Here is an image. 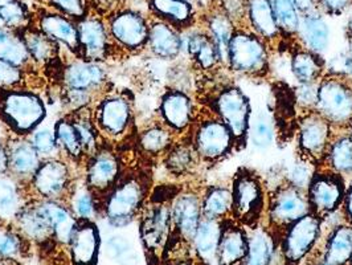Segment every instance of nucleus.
<instances>
[{
    "instance_id": "1",
    "label": "nucleus",
    "mask_w": 352,
    "mask_h": 265,
    "mask_svg": "<svg viewBox=\"0 0 352 265\" xmlns=\"http://www.w3.org/2000/svg\"><path fill=\"white\" fill-rule=\"evenodd\" d=\"M50 70L61 114L93 106L113 89L106 64L72 57L69 61L61 59Z\"/></svg>"
},
{
    "instance_id": "2",
    "label": "nucleus",
    "mask_w": 352,
    "mask_h": 265,
    "mask_svg": "<svg viewBox=\"0 0 352 265\" xmlns=\"http://www.w3.org/2000/svg\"><path fill=\"white\" fill-rule=\"evenodd\" d=\"M153 189L154 174L150 162L141 158V165L124 166L117 184L104 199L102 220L114 230L131 226L140 219Z\"/></svg>"
},
{
    "instance_id": "3",
    "label": "nucleus",
    "mask_w": 352,
    "mask_h": 265,
    "mask_svg": "<svg viewBox=\"0 0 352 265\" xmlns=\"http://www.w3.org/2000/svg\"><path fill=\"white\" fill-rule=\"evenodd\" d=\"M91 114L105 143L121 149L124 142L135 141L138 126L131 93L111 89L91 106Z\"/></svg>"
},
{
    "instance_id": "4",
    "label": "nucleus",
    "mask_w": 352,
    "mask_h": 265,
    "mask_svg": "<svg viewBox=\"0 0 352 265\" xmlns=\"http://www.w3.org/2000/svg\"><path fill=\"white\" fill-rule=\"evenodd\" d=\"M180 183L154 186L151 195L140 215V237L148 257L160 262L173 233L171 199Z\"/></svg>"
},
{
    "instance_id": "5",
    "label": "nucleus",
    "mask_w": 352,
    "mask_h": 265,
    "mask_svg": "<svg viewBox=\"0 0 352 265\" xmlns=\"http://www.w3.org/2000/svg\"><path fill=\"white\" fill-rule=\"evenodd\" d=\"M230 218L248 231L264 226L269 189L264 176L249 166H240L229 180Z\"/></svg>"
},
{
    "instance_id": "6",
    "label": "nucleus",
    "mask_w": 352,
    "mask_h": 265,
    "mask_svg": "<svg viewBox=\"0 0 352 265\" xmlns=\"http://www.w3.org/2000/svg\"><path fill=\"white\" fill-rule=\"evenodd\" d=\"M48 117V104L38 90L0 89V126L7 133L30 137Z\"/></svg>"
},
{
    "instance_id": "7",
    "label": "nucleus",
    "mask_w": 352,
    "mask_h": 265,
    "mask_svg": "<svg viewBox=\"0 0 352 265\" xmlns=\"http://www.w3.org/2000/svg\"><path fill=\"white\" fill-rule=\"evenodd\" d=\"M273 51L247 27L236 28L229 43L226 70L233 78L267 81L273 73Z\"/></svg>"
},
{
    "instance_id": "8",
    "label": "nucleus",
    "mask_w": 352,
    "mask_h": 265,
    "mask_svg": "<svg viewBox=\"0 0 352 265\" xmlns=\"http://www.w3.org/2000/svg\"><path fill=\"white\" fill-rule=\"evenodd\" d=\"M188 136L204 169H212L239 153L230 129L206 106L200 105Z\"/></svg>"
},
{
    "instance_id": "9",
    "label": "nucleus",
    "mask_w": 352,
    "mask_h": 265,
    "mask_svg": "<svg viewBox=\"0 0 352 265\" xmlns=\"http://www.w3.org/2000/svg\"><path fill=\"white\" fill-rule=\"evenodd\" d=\"M316 112L335 130H344L352 120V77L339 72H326L318 83Z\"/></svg>"
},
{
    "instance_id": "10",
    "label": "nucleus",
    "mask_w": 352,
    "mask_h": 265,
    "mask_svg": "<svg viewBox=\"0 0 352 265\" xmlns=\"http://www.w3.org/2000/svg\"><path fill=\"white\" fill-rule=\"evenodd\" d=\"M334 134L333 125L316 110L297 114L294 125L296 156L319 167Z\"/></svg>"
},
{
    "instance_id": "11",
    "label": "nucleus",
    "mask_w": 352,
    "mask_h": 265,
    "mask_svg": "<svg viewBox=\"0 0 352 265\" xmlns=\"http://www.w3.org/2000/svg\"><path fill=\"white\" fill-rule=\"evenodd\" d=\"M82 170L68 160L58 158L43 159L27 190L31 198L67 202L73 183Z\"/></svg>"
},
{
    "instance_id": "12",
    "label": "nucleus",
    "mask_w": 352,
    "mask_h": 265,
    "mask_svg": "<svg viewBox=\"0 0 352 265\" xmlns=\"http://www.w3.org/2000/svg\"><path fill=\"white\" fill-rule=\"evenodd\" d=\"M276 235L289 265H303L320 244L323 220L316 213L309 212Z\"/></svg>"
},
{
    "instance_id": "13",
    "label": "nucleus",
    "mask_w": 352,
    "mask_h": 265,
    "mask_svg": "<svg viewBox=\"0 0 352 265\" xmlns=\"http://www.w3.org/2000/svg\"><path fill=\"white\" fill-rule=\"evenodd\" d=\"M309 212L310 204L306 191L283 182L269 190L264 226L274 233H280Z\"/></svg>"
},
{
    "instance_id": "14",
    "label": "nucleus",
    "mask_w": 352,
    "mask_h": 265,
    "mask_svg": "<svg viewBox=\"0 0 352 265\" xmlns=\"http://www.w3.org/2000/svg\"><path fill=\"white\" fill-rule=\"evenodd\" d=\"M105 20L109 34L122 54L146 52L150 17L140 10L124 7Z\"/></svg>"
},
{
    "instance_id": "15",
    "label": "nucleus",
    "mask_w": 352,
    "mask_h": 265,
    "mask_svg": "<svg viewBox=\"0 0 352 265\" xmlns=\"http://www.w3.org/2000/svg\"><path fill=\"white\" fill-rule=\"evenodd\" d=\"M124 160L120 149L104 143L84 165V180L89 190L97 195L102 203L117 184L124 171Z\"/></svg>"
},
{
    "instance_id": "16",
    "label": "nucleus",
    "mask_w": 352,
    "mask_h": 265,
    "mask_svg": "<svg viewBox=\"0 0 352 265\" xmlns=\"http://www.w3.org/2000/svg\"><path fill=\"white\" fill-rule=\"evenodd\" d=\"M204 182L191 180L179 184V189L171 199V216L174 233L191 244L195 232L201 219V194Z\"/></svg>"
},
{
    "instance_id": "17",
    "label": "nucleus",
    "mask_w": 352,
    "mask_h": 265,
    "mask_svg": "<svg viewBox=\"0 0 352 265\" xmlns=\"http://www.w3.org/2000/svg\"><path fill=\"white\" fill-rule=\"evenodd\" d=\"M347 180L334 171L319 166L307 187L310 212L324 220L339 211L346 195Z\"/></svg>"
},
{
    "instance_id": "18",
    "label": "nucleus",
    "mask_w": 352,
    "mask_h": 265,
    "mask_svg": "<svg viewBox=\"0 0 352 265\" xmlns=\"http://www.w3.org/2000/svg\"><path fill=\"white\" fill-rule=\"evenodd\" d=\"M77 28L80 59L106 64L122 54L109 34L105 19L90 12L87 18L77 21Z\"/></svg>"
},
{
    "instance_id": "19",
    "label": "nucleus",
    "mask_w": 352,
    "mask_h": 265,
    "mask_svg": "<svg viewBox=\"0 0 352 265\" xmlns=\"http://www.w3.org/2000/svg\"><path fill=\"white\" fill-rule=\"evenodd\" d=\"M200 104L191 93L167 88L159 98L157 118L171 129L177 137L186 136L199 114Z\"/></svg>"
},
{
    "instance_id": "20",
    "label": "nucleus",
    "mask_w": 352,
    "mask_h": 265,
    "mask_svg": "<svg viewBox=\"0 0 352 265\" xmlns=\"http://www.w3.org/2000/svg\"><path fill=\"white\" fill-rule=\"evenodd\" d=\"M166 173L177 183L201 180L200 174L204 170L200 159L195 151L194 145L188 133L176 138L164 156L159 160Z\"/></svg>"
},
{
    "instance_id": "21",
    "label": "nucleus",
    "mask_w": 352,
    "mask_h": 265,
    "mask_svg": "<svg viewBox=\"0 0 352 265\" xmlns=\"http://www.w3.org/2000/svg\"><path fill=\"white\" fill-rule=\"evenodd\" d=\"M7 149V174L14 178L21 186L28 187L43 159L36 151L28 137H16L10 133L4 136Z\"/></svg>"
},
{
    "instance_id": "22",
    "label": "nucleus",
    "mask_w": 352,
    "mask_h": 265,
    "mask_svg": "<svg viewBox=\"0 0 352 265\" xmlns=\"http://www.w3.org/2000/svg\"><path fill=\"white\" fill-rule=\"evenodd\" d=\"M183 57L191 63L196 74H207L224 68L214 43L199 24L183 32Z\"/></svg>"
},
{
    "instance_id": "23",
    "label": "nucleus",
    "mask_w": 352,
    "mask_h": 265,
    "mask_svg": "<svg viewBox=\"0 0 352 265\" xmlns=\"http://www.w3.org/2000/svg\"><path fill=\"white\" fill-rule=\"evenodd\" d=\"M101 244L98 222L77 220L67 244L71 265H98Z\"/></svg>"
},
{
    "instance_id": "24",
    "label": "nucleus",
    "mask_w": 352,
    "mask_h": 265,
    "mask_svg": "<svg viewBox=\"0 0 352 265\" xmlns=\"http://www.w3.org/2000/svg\"><path fill=\"white\" fill-rule=\"evenodd\" d=\"M247 28L267 43L273 53L285 52L290 43L277 25L272 0H247Z\"/></svg>"
},
{
    "instance_id": "25",
    "label": "nucleus",
    "mask_w": 352,
    "mask_h": 265,
    "mask_svg": "<svg viewBox=\"0 0 352 265\" xmlns=\"http://www.w3.org/2000/svg\"><path fill=\"white\" fill-rule=\"evenodd\" d=\"M36 25L54 40L61 48L80 59V37L77 21L48 8L37 11L34 18Z\"/></svg>"
},
{
    "instance_id": "26",
    "label": "nucleus",
    "mask_w": 352,
    "mask_h": 265,
    "mask_svg": "<svg viewBox=\"0 0 352 265\" xmlns=\"http://www.w3.org/2000/svg\"><path fill=\"white\" fill-rule=\"evenodd\" d=\"M199 25L208 34L214 43L221 64L226 68L228 60L229 43L236 31V24L221 10L216 0H208L199 15Z\"/></svg>"
},
{
    "instance_id": "27",
    "label": "nucleus",
    "mask_w": 352,
    "mask_h": 265,
    "mask_svg": "<svg viewBox=\"0 0 352 265\" xmlns=\"http://www.w3.org/2000/svg\"><path fill=\"white\" fill-rule=\"evenodd\" d=\"M146 52L160 61L175 63L183 57V32L166 21L150 17Z\"/></svg>"
},
{
    "instance_id": "28",
    "label": "nucleus",
    "mask_w": 352,
    "mask_h": 265,
    "mask_svg": "<svg viewBox=\"0 0 352 265\" xmlns=\"http://www.w3.org/2000/svg\"><path fill=\"white\" fill-rule=\"evenodd\" d=\"M220 240L216 251L217 265H243L248 255V230L230 216L220 222Z\"/></svg>"
},
{
    "instance_id": "29",
    "label": "nucleus",
    "mask_w": 352,
    "mask_h": 265,
    "mask_svg": "<svg viewBox=\"0 0 352 265\" xmlns=\"http://www.w3.org/2000/svg\"><path fill=\"white\" fill-rule=\"evenodd\" d=\"M320 260L330 265H350L352 259V224L346 222L335 226L323 224V235L318 247Z\"/></svg>"
},
{
    "instance_id": "30",
    "label": "nucleus",
    "mask_w": 352,
    "mask_h": 265,
    "mask_svg": "<svg viewBox=\"0 0 352 265\" xmlns=\"http://www.w3.org/2000/svg\"><path fill=\"white\" fill-rule=\"evenodd\" d=\"M289 56V68L297 84H318L327 72V59L302 48L296 40H292L286 51Z\"/></svg>"
},
{
    "instance_id": "31",
    "label": "nucleus",
    "mask_w": 352,
    "mask_h": 265,
    "mask_svg": "<svg viewBox=\"0 0 352 265\" xmlns=\"http://www.w3.org/2000/svg\"><path fill=\"white\" fill-rule=\"evenodd\" d=\"M176 138L179 137L171 129L155 118L138 129L134 145L142 159L155 163L162 159Z\"/></svg>"
},
{
    "instance_id": "32",
    "label": "nucleus",
    "mask_w": 352,
    "mask_h": 265,
    "mask_svg": "<svg viewBox=\"0 0 352 265\" xmlns=\"http://www.w3.org/2000/svg\"><path fill=\"white\" fill-rule=\"evenodd\" d=\"M150 17L168 23L177 31L186 32L199 24V8L184 0H147Z\"/></svg>"
},
{
    "instance_id": "33",
    "label": "nucleus",
    "mask_w": 352,
    "mask_h": 265,
    "mask_svg": "<svg viewBox=\"0 0 352 265\" xmlns=\"http://www.w3.org/2000/svg\"><path fill=\"white\" fill-rule=\"evenodd\" d=\"M294 40L302 48L326 57L331 47V28L326 17L322 12L302 15Z\"/></svg>"
},
{
    "instance_id": "34",
    "label": "nucleus",
    "mask_w": 352,
    "mask_h": 265,
    "mask_svg": "<svg viewBox=\"0 0 352 265\" xmlns=\"http://www.w3.org/2000/svg\"><path fill=\"white\" fill-rule=\"evenodd\" d=\"M20 32L31 59L38 70H50L61 61L63 48L50 36L44 34L34 21Z\"/></svg>"
},
{
    "instance_id": "35",
    "label": "nucleus",
    "mask_w": 352,
    "mask_h": 265,
    "mask_svg": "<svg viewBox=\"0 0 352 265\" xmlns=\"http://www.w3.org/2000/svg\"><path fill=\"white\" fill-rule=\"evenodd\" d=\"M54 133H56V140H57V146H58L61 158L68 160L77 169L84 170L87 157L80 141V137L77 134V130L72 123L69 113H63L56 118Z\"/></svg>"
},
{
    "instance_id": "36",
    "label": "nucleus",
    "mask_w": 352,
    "mask_h": 265,
    "mask_svg": "<svg viewBox=\"0 0 352 265\" xmlns=\"http://www.w3.org/2000/svg\"><path fill=\"white\" fill-rule=\"evenodd\" d=\"M67 203L77 220L102 219V200L89 190L82 173L76 178Z\"/></svg>"
},
{
    "instance_id": "37",
    "label": "nucleus",
    "mask_w": 352,
    "mask_h": 265,
    "mask_svg": "<svg viewBox=\"0 0 352 265\" xmlns=\"http://www.w3.org/2000/svg\"><path fill=\"white\" fill-rule=\"evenodd\" d=\"M347 182L352 179V136L347 130H335L334 137L320 165Z\"/></svg>"
},
{
    "instance_id": "38",
    "label": "nucleus",
    "mask_w": 352,
    "mask_h": 265,
    "mask_svg": "<svg viewBox=\"0 0 352 265\" xmlns=\"http://www.w3.org/2000/svg\"><path fill=\"white\" fill-rule=\"evenodd\" d=\"M0 60L31 73H37L38 71L31 59L20 31L0 28Z\"/></svg>"
},
{
    "instance_id": "39",
    "label": "nucleus",
    "mask_w": 352,
    "mask_h": 265,
    "mask_svg": "<svg viewBox=\"0 0 352 265\" xmlns=\"http://www.w3.org/2000/svg\"><path fill=\"white\" fill-rule=\"evenodd\" d=\"M220 222L203 218L191 240L195 259L201 265H210L216 257L217 244L220 240Z\"/></svg>"
},
{
    "instance_id": "40",
    "label": "nucleus",
    "mask_w": 352,
    "mask_h": 265,
    "mask_svg": "<svg viewBox=\"0 0 352 265\" xmlns=\"http://www.w3.org/2000/svg\"><path fill=\"white\" fill-rule=\"evenodd\" d=\"M232 193L229 183L204 184L201 194L203 218L221 222L230 216Z\"/></svg>"
},
{
    "instance_id": "41",
    "label": "nucleus",
    "mask_w": 352,
    "mask_h": 265,
    "mask_svg": "<svg viewBox=\"0 0 352 265\" xmlns=\"http://www.w3.org/2000/svg\"><path fill=\"white\" fill-rule=\"evenodd\" d=\"M30 198L27 187L8 174L0 176V222L12 223Z\"/></svg>"
},
{
    "instance_id": "42",
    "label": "nucleus",
    "mask_w": 352,
    "mask_h": 265,
    "mask_svg": "<svg viewBox=\"0 0 352 265\" xmlns=\"http://www.w3.org/2000/svg\"><path fill=\"white\" fill-rule=\"evenodd\" d=\"M277 138V123L273 113L269 110L253 112L248 131V146L265 151L274 145Z\"/></svg>"
},
{
    "instance_id": "43",
    "label": "nucleus",
    "mask_w": 352,
    "mask_h": 265,
    "mask_svg": "<svg viewBox=\"0 0 352 265\" xmlns=\"http://www.w3.org/2000/svg\"><path fill=\"white\" fill-rule=\"evenodd\" d=\"M69 116H71L72 123L77 130V134L80 137L85 157L88 159L105 143L101 138V136L96 127V124L93 121L91 106L69 112Z\"/></svg>"
},
{
    "instance_id": "44",
    "label": "nucleus",
    "mask_w": 352,
    "mask_h": 265,
    "mask_svg": "<svg viewBox=\"0 0 352 265\" xmlns=\"http://www.w3.org/2000/svg\"><path fill=\"white\" fill-rule=\"evenodd\" d=\"M276 246V235L267 227L248 231V255L243 265H269Z\"/></svg>"
},
{
    "instance_id": "45",
    "label": "nucleus",
    "mask_w": 352,
    "mask_h": 265,
    "mask_svg": "<svg viewBox=\"0 0 352 265\" xmlns=\"http://www.w3.org/2000/svg\"><path fill=\"white\" fill-rule=\"evenodd\" d=\"M32 244L12 223L0 222V255L23 263L32 256Z\"/></svg>"
},
{
    "instance_id": "46",
    "label": "nucleus",
    "mask_w": 352,
    "mask_h": 265,
    "mask_svg": "<svg viewBox=\"0 0 352 265\" xmlns=\"http://www.w3.org/2000/svg\"><path fill=\"white\" fill-rule=\"evenodd\" d=\"M35 14L24 0H0V24L3 28L21 31L32 24Z\"/></svg>"
},
{
    "instance_id": "47",
    "label": "nucleus",
    "mask_w": 352,
    "mask_h": 265,
    "mask_svg": "<svg viewBox=\"0 0 352 265\" xmlns=\"http://www.w3.org/2000/svg\"><path fill=\"white\" fill-rule=\"evenodd\" d=\"M277 25L286 41L294 40L300 27V15L293 0H272Z\"/></svg>"
},
{
    "instance_id": "48",
    "label": "nucleus",
    "mask_w": 352,
    "mask_h": 265,
    "mask_svg": "<svg viewBox=\"0 0 352 265\" xmlns=\"http://www.w3.org/2000/svg\"><path fill=\"white\" fill-rule=\"evenodd\" d=\"M57 117H54L52 123H50V117L44 124L40 125L34 133L28 137L32 146L35 147L36 151L41 159L58 158L60 150L57 146L56 133H54V121Z\"/></svg>"
},
{
    "instance_id": "49",
    "label": "nucleus",
    "mask_w": 352,
    "mask_h": 265,
    "mask_svg": "<svg viewBox=\"0 0 352 265\" xmlns=\"http://www.w3.org/2000/svg\"><path fill=\"white\" fill-rule=\"evenodd\" d=\"M282 167L285 182L296 189H300L302 191H307L310 180L317 170V166L311 165L307 160H303L297 156L293 160L282 163Z\"/></svg>"
},
{
    "instance_id": "50",
    "label": "nucleus",
    "mask_w": 352,
    "mask_h": 265,
    "mask_svg": "<svg viewBox=\"0 0 352 265\" xmlns=\"http://www.w3.org/2000/svg\"><path fill=\"white\" fill-rule=\"evenodd\" d=\"M36 74L0 60V89H34L30 84V77H37Z\"/></svg>"
},
{
    "instance_id": "51",
    "label": "nucleus",
    "mask_w": 352,
    "mask_h": 265,
    "mask_svg": "<svg viewBox=\"0 0 352 265\" xmlns=\"http://www.w3.org/2000/svg\"><path fill=\"white\" fill-rule=\"evenodd\" d=\"M47 4L48 10L63 14L76 21L87 18L90 14L89 0H40Z\"/></svg>"
},
{
    "instance_id": "52",
    "label": "nucleus",
    "mask_w": 352,
    "mask_h": 265,
    "mask_svg": "<svg viewBox=\"0 0 352 265\" xmlns=\"http://www.w3.org/2000/svg\"><path fill=\"white\" fill-rule=\"evenodd\" d=\"M293 100L297 114L316 110L318 84H297V87L293 88Z\"/></svg>"
},
{
    "instance_id": "53",
    "label": "nucleus",
    "mask_w": 352,
    "mask_h": 265,
    "mask_svg": "<svg viewBox=\"0 0 352 265\" xmlns=\"http://www.w3.org/2000/svg\"><path fill=\"white\" fill-rule=\"evenodd\" d=\"M237 28L247 27V0H216Z\"/></svg>"
},
{
    "instance_id": "54",
    "label": "nucleus",
    "mask_w": 352,
    "mask_h": 265,
    "mask_svg": "<svg viewBox=\"0 0 352 265\" xmlns=\"http://www.w3.org/2000/svg\"><path fill=\"white\" fill-rule=\"evenodd\" d=\"M327 71L339 72L352 77V37H346V48L331 61L327 60Z\"/></svg>"
},
{
    "instance_id": "55",
    "label": "nucleus",
    "mask_w": 352,
    "mask_h": 265,
    "mask_svg": "<svg viewBox=\"0 0 352 265\" xmlns=\"http://www.w3.org/2000/svg\"><path fill=\"white\" fill-rule=\"evenodd\" d=\"M319 11L327 18L343 17L352 7V0H318Z\"/></svg>"
},
{
    "instance_id": "56",
    "label": "nucleus",
    "mask_w": 352,
    "mask_h": 265,
    "mask_svg": "<svg viewBox=\"0 0 352 265\" xmlns=\"http://www.w3.org/2000/svg\"><path fill=\"white\" fill-rule=\"evenodd\" d=\"M340 211H342L344 222L349 223V224H352V179L347 182L346 195H344Z\"/></svg>"
},
{
    "instance_id": "57",
    "label": "nucleus",
    "mask_w": 352,
    "mask_h": 265,
    "mask_svg": "<svg viewBox=\"0 0 352 265\" xmlns=\"http://www.w3.org/2000/svg\"><path fill=\"white\" fill-rule=\"evenodd\" d=\"M296 7L298 8L300 15L320 12L318 7V0H293Z\"/></svg>"
},
{
    "instance_id": "58",
    "label": "nucleus",
    "mask_w": 352,
    "mask_h": 265,
    "mask_svg": "<svg viewBox=\"0 0 352 265\" xmlns=\"http://www.w3.org/2000/svg\"><path fill=\"white\" fill-rule=\"evenodd\" d=\"M8 171V165H7V149H6V142L4 137H0V176L7 174Z\"/></svg>"
},
{
    "instance_id": "59",
    "label": "nucleus",
    "mask_w": 352,
    "mask_h": 265,
    "mask_svg": "<svg viewBox=\"0 0 352 265\" xmlns=\"http://www.w3.org/2000/svg\"><path fill=\"white\" fill-rule=\"evenodd\" d=\"M349 18H347V23L344 27V36L346 37H352V7L349 10Z\"/></svg>"
},
{
    "instance_id": "60",
    "label": "nucleus",
    "mask_w": 352,
    "mask_h": 265,
    "mask_svg": "<svg viewBox=\"0 0 352 265\" xmlns=\"http://www.w3.org/2000/svg\"><path fill=\"white\" fill-rule=\"evenodd\" d=\"M184 1H188V3L194 4V6H196V7L199 8V11L201 10V3H200V0H184Z\"/></svg>"
},
{
    "instance_id": "61",
    "label": "nucleus",
    "mask_w": 352,
    "mask_h": 265,
    "mask_svg": "<svg viewBox=\"0 0 352 265\" xmlns=\"http://www.w3.org/2000/svg\"><path fill=\"white\" fill-rule=\"evenodd\" d=\"M344 130H347V131H349V133H350V134H351V136H352V120H351V123H350V124H349V126H347V127H346V129H344Z\"/></svg>"
},
{
    "instance_id": "62",
    "label": "nucleus",
    "mask_w": 352,
    "mask_h": 265,
    "mask_svg": "<svg viewBox=\"0 0 352 265\" xmlns=\"http://www.w3.org/2000/svg\"><path fill=\"white\" fill-rule=\"evenodd\" d=\"M313 265H330V264H327V263H324V262H323V260H319V262H317V263H314V264Z\"/></svg>"
},
{
    "instance_id": "63",
    "label": "nucleus",
    "mask_w": 352,
    "mask_h": 265,
    "mask_svg": "<svg viewBox=\"0 0 352 265\" xmlns=\"http://www.w3.org/2000/svg\"><path fill=\"white\" fill-rule=\"evenodd\" d=\"M350 265H352V259H351V263H350Z\"/></svg>"
},
{
    "instance_id": "64",
    "label": "nucleus",
    "mask_w": 352,
    "mask_h": 265,
    "mask_svg": "<svg viewBox=\"0 0 352 265\" xmlns=\"http://www.w3.org/2000/svg\"><path fill=\"white\" fill-rule=\"evenodd\" d=\"M24 1H25V0H24Z\"/></svg>"
}]
</instances>
